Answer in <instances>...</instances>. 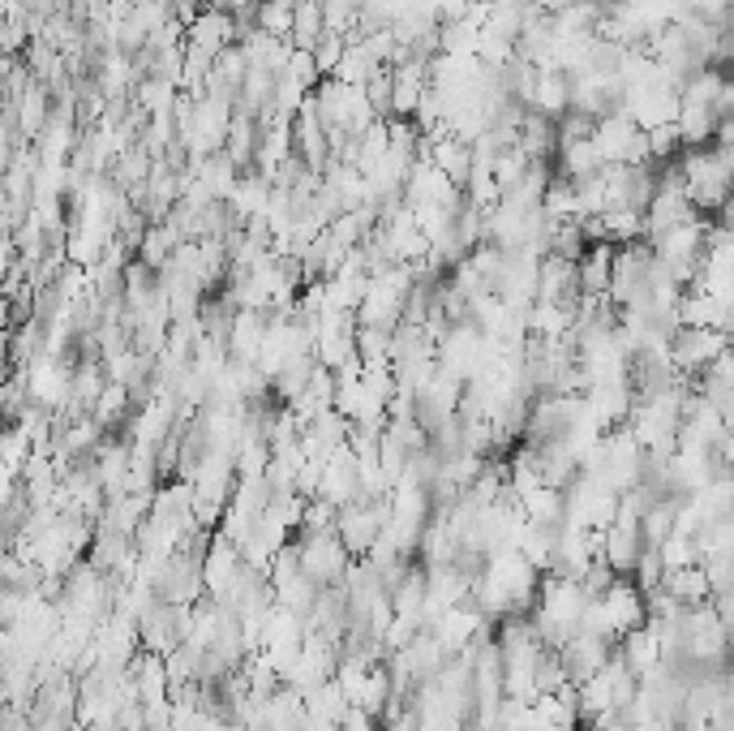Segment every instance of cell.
I'll return each mask as SVG.
<instances>
[{
	"mask_svg": "<svg viewBox=\"0 0 734 731\" xmlns=\"http://www.w3.org/2000/svg\"><path fill=\"white\" fill-rule=\"evenodd\" d=\"M310 99H314V113H319V121H323V134L326 129H340V134H349V138H361L370 125L379 121L374 108L365 104V91H361V87H344V82H335V78H319Z\"/></svg>",
	"mask_w": 734,
	"mask_h": 731,
	"instance_id": "1",
	"label": "cell"
},
{
	"mask_svg": "<svg viewBox=\"0 0 734 731\" xmlns=\"http://www.w3.org/2000/svg\"><path fill=\"white\" fill-rule=\"evenodd\" d=\"M293 543L301 577H310L319 589L323 585H340L344 573H349V564H353V555L344 550V543L335 534H296Z\"/></svg>",
	"mask_w": 734,
	"mask_h": 731,
	"instance_id": "2",
	"label": "cell"
},
{
	"mask_svg": "<svg viewBox=\"0 0 734 731\" xmlns=\"http://www.w3.org/2000/svg\"><path fill=\"white\" fill-rule=\"evenodd\" d=\"M588 143L597 147V155H601V164H627V168H636V164H648L645 129H636V125L627 121L623 113H610V117H597V125H593V134H588Z\"/></svg>",
	"mask_w": 734,
	"mask_h": 731,
	"instance_id": "3",
	"label": "cell"
},
{
	"mask_svg": "<svg viewBox=\"0 0 734 731\" xmlns=\"http://www.w3.org/2000/svg\"><path fill=\"white\" fill-rule=\"evenodd\" d=\"M382 525H386V499H379V504L353 499V504L335 508V538L344 543V550L353 559H361L370 550V543L382 534Z\"/></svg>",
	"mask_w": 734,
	"mask_h": 731,
	"instance_id": "4",
	"label": "cell"
},
{
	"mask_svg": "<svg viewBox=\"0 0 734 731\" xmlns=\"http://www.w3.org/2000/svg\"><path fill=\"white\" fill-rule=\"evenodd\" d=\"M731 349V335L713 332V328H675L666 340V353L678 374H701L717 353Z\"/></svg>",
	"mask_w": 734,
	"mask_h": 731,
	"instance_id": "5",
	"label": "cell"
},
{
	"mask_svg": "<svg viewBox=\"0 0 734 731\" xmlns=\"http://www.w3.org/2000/svg\"><path fill=\"white\" fill-rule=\"evenodd\" d=\"M597 607H601V620L610 628V637H623L627 628H640L645 624V594L636 589L632 577H615L601 594H597Z\"/></svg>",
	"mask_w": 734,
	"mask_h": 731,
	"instance_id": "6",
	"label": "cell"
},
{
	"mask_svg": "<svg viewBox=\"0 0 734 731\" xmlns=\"http://www.w3.org/2000/svg\"><path fill=\"white\" fill-rule=\"evenodd\" d=\"M228 43H236V22L228 13H215V9H198V18L185 27V39H180V48L203 52L206 61H215Z\"/></svg>",
	"mask_w": 734,
	"mask_h": 731,
	"instance_id": "7",
	"label": "cell"
},
{
	"mask_svg": "<svg viewBox=\"0 0 734 731\" xmlns=\"http://www.w3.org/2000/svg\"><path fill=\"white\" fill-rule=\"evenodd\" d=\"M266 319H271V314H266V310H258V305H236L233 328H228V362L254 366L258 349H263Z\"/></svg>",
	"mask_w": 734,
	"mask_h": 731,
	"instance_id": "8",
	"label": "cell"
},
{
	"mask_svg": "<svg viewBox=\"0 0 734 731\" xmlns=\"http://www.w3.org/2000/svg\"><path fill=\"white\" fill-rule=\"evenodd\" d=\"M241 550L224 538V534H211V543H206V555H203V585H206V598H219L228 585L236 581L241 573Z\"/></svg>",
	"mask_w": 734,
	"mask_h": 731,
	"instance_id": "9",
	"label": "cell"
},
{
	"mask_svg": "<svg viewBox=\"0 0 734 731\" xmlns=\"http://www.w3.org/2000/svg\"><path fill=\"white\" fill-rule=\"evenodd\" d=\"M580 289H576V263L558 259V254H541L537 259V289H532V302H576Z\"/></svg>",
	"mask_w": 734,
	"mask_h": 731,
	"instance_id": "10",
	"label": "cell"
},
{
	"mask_svg": "<svg viewBox=\"0 0 734 731\" xmlns=\"http://www.w3.org/2000/svg\"><path fill=\"white\" fill-rule=\"evenodd\" d=\"M640 550H645V543H640V529L636 525H618L615 520V525L601 529V559L610 564L615 577H632Z\"/></svg>",
	"mask_w": 734,
	"mask_h": 731,
	"instance_id": "11",
	"label": "cell"
},
{
	"mask_svg": "<svg viewBox=\"0 0 734 731\" xmlns=\"http://www.w3.org/2000/svg\"><path fill=\"white\" fill-rule=\"evenodd\" d=\"M425 61H400L391 65V117H412L417 113V99L425 91Z\"/></svg>",
	"mask_w": 734,
	"mask_h": 731,
	"instance_id": "12",
	"label": "cell"
},
{
	"mask_svg": "<svg viewBox=\"0 0 734 731\" xmlns=\"http://www.w3.org/2000/svg\"><path fill=\"white\" fill-rule=\"evenodd\" d=\"M610 259H615V245L610 242H593L580 254V263H576L580 298H606V289H610Z\"/></svg>",
	"mask_w": 734,
	"mask_h": 731,
	"instance_id": "13",
	"label": "cell"
},
{
	"mask_svg": "<svg viewBox=\"0 0 734 731\" xmlns=\"http://www.w3.org/2000/svg\"><path fill=\"white\" fill-rule=\"evenodd\" d=\"M662 594H671L678 607H701L708 603V577L701 564H687V568H662Z\"/></svg>",
	"mask_w": 734,
	"mask_h": 731,
	"instance_id": "14",
	"label": "cell"
},
{
	"mask_svg": "<svg viewBox=\"0 0 734 731\" xmlns=\"http://www.w3.org/2000/svg\"><path fill=\"white\" fill-rule=\"evenodd\" d=\"M571 108V78L562 69H537V91H532V113L558 121Z\"/></svg>",
	"mask_w": 734,
	"mask_h": 731,
	"instance_id": "15",
	"label": "cell"
},
{
	"mask_svg": "<svg viewBox=\"0 0 734 731\" xmlns=\"http://www.w3.org/2000/svg\"><path fill=\"white\" fill-rule=\"evenodd\" d=\"M219 152L228 155V164L236 173H249L254 168V152H258V125H254V117H245V113L233 108V121H228V134H224Z\"/></svg>",
	"mask_w": 734,
	"mask_h": 731,
	"instance_id": "16",
	"label": "cell"
},
{
	"mask_svg": "<svg viewBox=\"0 0 734 731\" xmlns=\"http://www.w3.org/2000/svg\"><path fill=\"white\" fill-rule=\"evenodd\" d=\"M558 168L555 177H562V182H580V177H593L597 168H601V155H597V147L588 143V138H576V143H558Z\"/></svg>",
	"mask_w": 734,
	"mask_h": 731,
	"instance_id": "17",
	"label": "cell"
},
{
	"mask_svg": "<svg viewBox=\"0 0 734 731\" xmlns=\"http://www.w3.org/2000/svg\"><path fill=\"white\" fill-rule=\"evenodd\" d=\"M516 147L529 155V159H550L558 152V129L550 117H541V113H525V121H520V138H516Z\"/></svg>",
	"mask_w": 734,
	"mask_h": 731,
	"instance_id": "18",
	"label": "cell"
},
{
	"mask_svg": "<svg viewBox=\"0 0 734 731\" xmlns=\"http://www.w3.org/2000/svg\"><path fill=\"white\" fill-rule=\"evenodd\" d=\"M430 164L439 168L447 182L456 185V189H464V182H469V168H472V152L464 147V143H456L451 134L447 138H439V143H430Z\"/></svg>",
	"mask_w": 734,
	"mask_h": 731,
	"instance_id": "19",
	"label": "cell"
},
{
	"mask_svg": "<svg viewBox=\"0 0 734 731\" xmlns=\"http://www.w3.org/2000/svg\"><path fill=\"white\" fill-rule=\"evenodd\" d=\"M266 198H271V182H266L263 173H254V168H249V173H241V177H236L233 194H228L224 203H228L241 220H249V215H263Z\"/></svg>",
	"mask_w": 734,
	"mask_h": 731,
	"instance_id": "20",
	"label": "cell"
},
{
	"mask_svg": "<svg viewBox=\"0 0 734 731\" xmlns=\"http://www.w3.org/2000/svg\"><path fill=\"white\" fill-rule=\"evenodd\" d=\"M516 504H520L525 525H562V490L532 487V490H525Z\"/></svg>",
	"mask_w": 734,
	"mask_h": 731,
	"instance_id": "21",
	"label": "cell"
},
{
	"mask_svg": "<svg viewBox=\"0 0 734 731\" xmlns=\"http://www.w3.org/2000/svg\"><path fill=\"white\" fill-rule=\"evenodd\" d=\"M319 35H323V0H293V31H288L293 48L310 52Z\"/></svg>",
	"mask_w": 734,
	"mask_h": 731,
	"instance_id": "22",
	"label": "cell"
},
{
	"mask_svg": "<svg viewBox=\"0 0 734 731\" xmlns=\"http://www.w3.org/2000/svg\"><path fill=\"white\" fill-rule=\"evenodd\" d=\"M310 370H314V353H296V358H288L284 370L271 379V397L284 400V405L296 400L305 392V383H310Z\"/></svg>",
	"mask_w": 734,
	"mask_h": 731,
	"instance_id": "23",
	"label": "cell"
},
{
	"mask_svg": "<svg viewBox=\"0 0 734 731\" xmlns=\"http://www.w3.org/2000/svg\"><path fill=\"white\" fill-rule=\"evenodd\" d=\"M129 99L147 113V117H173V104H177V87L173 82H164V78H143Z\"/></svg>",
	"mask_w": 734,
	"mask_h": 731,
	"instance_id": "24",
	"label": "cell"
},
{
	"mask_svg": "<svg viewBox=\"0 0 734 731\" xmlns=\"http://www.w3.org/2000/svg\"><path fill=\"white\" fill-rule=\"evenodd\" d=\"M374 69H382L365 48H361V39H353L349 48H344V57H340V65H335V82H344V87H365L370 78H374Z\"/></svg>",
	"mask_w": 734,
	"mask_h": 731,
	"instance_id": "25",
	"label": "cell"
},
{
	"mask_svg": "<svg viewBox=\"0 0 734 731\" xmlns=\"http://www.w3.org/2000/svg\"><path fill=\"white\" fill-rule=\"evenodd\" d=\"M601 228H606V242H610V245L645 242V215L632 212V207H615V212H601Z\"/></svg>",
	"mask_w": 734,
	"mask_h": 731,
	"instance_id": "26",
	"label": "cell"
},
{
	"mask_svg": "<svg viewBox=\"0 0 734 731\" xmlns=\"http://www.w3.org/2000/svg\"><path fill=\"white\" fill-rule=\"evenodd\" d=\"M173 250H177V242H173V233L164 228V224H147V233L138 237V263H147L150 272H164L168 267V259H173Z\"/></svg>",
	"mask_w": 734,
	"mask_h": 731,
	"instance_id": "27",
	"label": "cell"
},
{
	"mask_svg": "<svg viewBox=\"0 0 734 731\" xmlns=\"http://www.w3.org/2000/svg\"><path fill=\"white\" fill-rule=\"evenodd\" d=\"M529 155L520 152V147H507V152H499L495 155V168H490V177H495V189H499V198L511 189V185L520 182L525 173H529Z\"/></svg>",
	"mask_w": 734,
	"mask_h": 731,
	"instance_id": "28",
	"label": "cell"
},
{
	"mask_svg": "<svg viewBox=\"0 0 734 731\" xmlns=\"http://www.w3.org/2000/svg\"><path fill=\"white\" fill-rule=\"evenodd\" d=\"M541 212L550 220H576V185L562 182V177H550L546 194H541Z\"/></svg>",
	"mask_w": 734,
	"mask_h": 731,
	"instance_id": "29",
	"label": "cell"
},
{
	"mask_svg": "<svg viewBox=\"0 0 734 731\" xmlns=\"http://www.w3.org/2000/svg\"><path fill=\"white\" fill-rule=\"evenodd\" d=\"M356 9H361V0H323V31L344 35V39L353 43Z\"/></svg>",
	"mask_w": 734,
	"mask_h": 731,
	"instance_id": "30",
	"label": "cell"
},
{
	"mask_svg": "<svg viewBox=\"0 0 734 731\" xmlns=\"http://www.w3.org/2000/svg\"><path fill=\"white\" fill-rule=\"evenodd\" d=\"M657 559H662V568H687V564H701V550L687 534H666L657 543Z\"/></svg>",
	"mask_w": 734,
	"mask_h": 731,
	"instance_id": "31",
	"label": "cell"
},
{
	"mask_svg": "<svg viewBox=\"0 0 734 731\" xmlns=\"http://www.w3.org/2000/svg\"><path fill=\"white\" fill-rule=\"evenodd\" d=\"M254 27L266 35H275V39H288V31H293V9H288V4H275V0H258Z\"/></svg>",
	"mask_w": 734,
	"mask_h": 731,
	"instance_id": "32",
	"label": "cell"
},
{
	"mask_svg": "<svg viewBox=\"0 0 734 731\" xmlns=\"http://www.w3.org/2000/svg\"><path fill=\"white\" fill-rule=\"evenodd\" d=\"M344 48H349V39H344V35H331V31L319 35V43L310 48L319 78H331V74H335V65H340V57H344Z\"/></svg>",
	"mask_w": 734,
	"mask_h": 731,
	"instance_id": "33",
	"label": "cell"
},
{
	"mask_svg": "<svg viewBox=\"0 0 734 731\" xmlns=\"http://www.w3.org/2000/svg\"><path fill=\"white\" fill-rule=\"evenodd\" d=\"M361 91H365V104L374 108V117L386 121V117H391V69H386V65L374 69V78H370Z\"/></svg>",
	"mask_w": 734,
	"mask_h": 731,
	"instance_id": "34",
	"label": "cell"
},
{
	"mask_svg": "<svg viewBox=\"0 0 734 731\" xmlns=\"http://www.w3.org/2000/svg\"><path fill=\"white\" fill-rule=\"evenodd\" d=\"M731 4L734 0H692V13L705 27H731Z\"/></svg>",
	"mask_w": 734,
	"mask_h": 731,
	"instance_id": "35",
	"label": "cell"
},
{
	"mask_svg": "<svg viewBox=\"0 0 734 731\" xmlns=\"http://www.w3.org/2000/svg\"><path fill=\"white\" fill-rule=\"evenodd\" d=\"M293 82H301V87H310L314 91V82H319V69H314V57L310 52H301V48H293V57H288V69H284Z\"/></svg>",
	"mask_w": 734,
	"mask_h": 731,
	"instance_id": "36",
	"label": "cell"
},
{
	"mask_svg": "<svg viewBox=\"0 0 734 731\" xmlns=\"http://www.w3.org/2000/svg\"><path fill=\"white\" fill-rule=\"evenodd\" d=\"M361 48H365V52H370L379 65H391V57H395V48H400V43H395V35L391 31H374V35H365V39H361Z\"/></svg>",
	"mask_w": 734,
	"mask_h": 731,
	"instance_id": "37",
	"label": "cell"
},
{
	"mask_svg": "<svg viewBox=\"0 0 734 731\" xmlns=\"http://www.w3.org/2000/svg\"><path fill=\"white\" fill-rule=\"evenodd\" d=\"M335 731H379V719H374L370 710H361V705H344Z\"/></svg>",
	"mask_w": 734,
	"mask_h": 731,
	"instance_id": "38",
	"label": "cell"
},
{
	"mask_svg": "<svg viewBox=\"0 0 734 731\" xmlns=\"http://www.w3.org/2000/svg\"><path fill=\"white\" fill-rule=\"evenodd\" d=\"M472 9V0H439V27L442 22H464Z\"/></svg>",
	"mask_w": 734,
	"mask_h": 731,
	"instance_id": "39",
	"label": "cell"
},
{
	"mask_svg": "<svg viewBox=\"0 0 734 731\" xmlns=\"http://www.w3.org/2000/svg\"><path fill=\"white\" fill-rule=\"evenodd\" d=\"M275 4H288V9H293V0H275Z\"/></svg>",
	"mask_w": 734,
	"mask_h": 731,
	"instance_id": "40",
	"label": "cell"
},
{
	"mask_svg": "<svg viewBox=\"0 0 734 731\" xmlns=\"http://www.w3.org/2000/svg\"><path fill=\"white\" fill-rule=\"evenodd\" d=\"M379 731H382V728H379Z\"/></svg>",
	"mask_w": 734,
	"mask_h": 731,
	"instance_id": "41",
	"label": "cell"
}]
</instances>
